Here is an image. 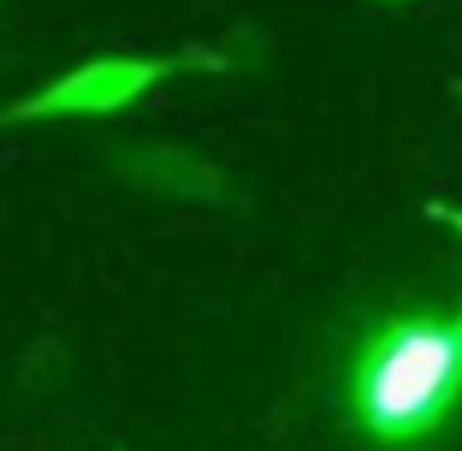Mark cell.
I'll return each mask as SVG.
<instances>
[{"label": "cell", "mask_w": 462, "mask_h": 451, "mask_svg": "<svg viewBox=\"0 0 462 451\" xmlns=\"http://www.w3.org/2000/svg\"><path fill=\"white\" fill-rule=\"evenodd\" d=\"M166 71H172V60H89L71 78L48 83L42 96L0 108V125H30V119H54V113H113L125 101H136L143 89H154Z\"/></svg>", "instance_id": "cell-2"}, {"label": "cell", "mask_w": 462, "mask_h": 451, "mask_svg": "<svg viewBox=\"0 0 462 451\" xmlns=\"http://www.w3.org/2000/svg\"><path fill=\"white\" fill-rule=\"evenodd\" d=\"M433 220H445V226H457V232H462V214H457V208H433Z\"/></svg>", "instance_id": "cell-3"}, {"label": "cell", "mask_w": 462, "mask_h": 451, "mask_svg": "<svg viewBox=\"0 0 462 451\" xmlns=\"http://www.w3.org/2000/svg\"><path fill=\"white\" fill-rule=\"evenodd\" d=\"M462 404V315H392L350 362V416L374 446H415Z\"/></svg>", "instance_id": "cell-1"}]
</instances>
